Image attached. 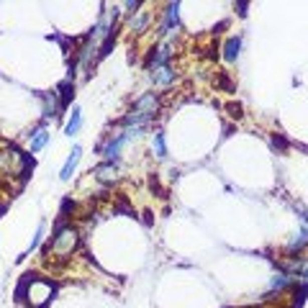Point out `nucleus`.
I'll list each match as a JSON object with an SVG mask.
<instances>
[{"instance_id": "obj_9", "label": "nucleus", "mask_w": 308, "mask_h": 308, "mask_svg": "<svg viewBox=\"0 0 308 308\" xmlns=\"http://www.w3.org/2000/svg\"><path fill=\"white\" fill-rule=\"evenodd\" d=\"M170 47H160L157 52H151V57H149V67L151 70H160V67H167V62H170Z\"/></svg>"}, {"instance_id": "obj_6", "label": "nucleus", "mask_w": 308, "mask_h": 308, "mask_svg": "<svg viewBox=\"0 0 308 308\" xmlns=\"http://www.w3.org/2000/svg\"><path fill=\"white\" fill-rule=\"evenodd\" d=\"M180 26V3H170L165 11V24H162V34H170Z\"/></svg>"}, {"instance_id": "obj_4", "label": "nucleus", "mask_w": 308, "mask_h": 308, "mask_svg": "<svg viewBox=\"0 0 308 308\" xmlns=\"http://www.w3.org/2000/svg\"><path fill=\"white\" fill-rule=\"evenodd\" d=\"M128 141H131V139L126 136V131H121V134H116V136L108 139V144L103 146V157H105V162H118L121 149H123Z\"/></svg>"}, {"instance_id": "obj_11", "label": "nucleus", "mask_w": 308, "mask_h": 308, "mask_svg": "<svg viewBox=\"0 0 308 308\" xmlns=\"http://www.w3.org/2000/svg\"><path fill=\"white\" fill-rule=\"evenodd\" d=\"M80 126H82V111H80V105H72V116H70L67 126H64V134L75 136L77 131H80Z\"/></svg>"}, {"instance_id": "obj_15", "label": "nucleus", "mask_w": 308, "mask_h": 308, "mask_svg": "<svg viewBox=\"0 0 308 308\" xmlns=\"http://www.w3.org/2000/svg\"><path fill=\"white\" fill-rule=\"evenodd\" d=\"M290 282H293V277H288V275H275L270 282V290H282V288H288Z\"/></svg>"}, {"instance_id": "obj_8", "label": "nucleus", "mask_w": 308, "mask_h": 308, "mask_svg": "<svg viewBox=\"0 0 308 308\" xmlns=\"http://www.w3.org/2000/svg\"><path fill=\"white\" fill-rule=\"evenodd\" d=\"M239 52H241V36H229L226 44H224V59L226 62H236Z\"/></svg>"}, {"instance_id": "obj_10", "label": "nucleus", "mask_w": 308, "mask_h": 308, "mask_svg": "<svg viewBox=\"0 0 308 308\" xmlns=\"http://www.w3.org/2000/svg\"><path fill=\"white\" fill-rule=\"evenodd\" d=\"M95 175H98V180H103V183H113L118 178V165L116 162H103L95 170Z\"/></svg>"}, {"instance_id": "obj_18", "label": "nucleus", "mask_w": 308, "mask_h": 308, "mask_svg": "<svg viewBox=\"0 0 308 308\" xmlns=\"http://www.w3.org/2000/svg\"><path fill=\"white\" fill-rule=\"evenodd\" d=\"M303 277H305V282H308V270H305V272H303Z\"/></svg>"}, {"instance_id": "obj_16", "label": "nucleus", "mask_w": 308, "mask_h": 308, "mask_svg": "<svg viewBox=\"0 0 308 308\" xmlns=\"http://www.w3.org/2000/svg\"><path fill=\"white\" fill-rule=\"evenodd\" d=\"M44 231H47V224H39V229H36V234H34V239H31V244H29V254L31 252H36L39 249V244H41V239H44Z\"/></svg>"}, {"instance_id": "obj_5", "label": "nucleus", "mask_w": 308, "mask_h": 308, "mask_svg": "<svg viewBox=\"0 0 308 308\" xmlns=\"http://www.w3.org/2000/svg\"><path fill=\"white\" fill-rule=\"evenodd\" d=\"M80 154H82V146L75 144L72 151H70V157H67V162H64V167H62V172H59V180H62V183H67V180L72 178V172H75V167H77V162H80Z\"/></svg>"}, {"instance_id": "obj_12", "label": "nucleus", "mask_w": 308, "mask_h": 308, "mask_svg": "<svg viewBox=\"0 0 308 308\" xmlns=\"http://www.w3.org/2000/svg\"><path fill=\"white\" fill-rule=\"evenodd\" d=\"M151 80H154V85L165 87V85H170V82L175 80V72H172V67L167 64V67H160V70H154V72H151Z\"/></svg>"}, {"instance_id": "obj_1", "label": "nucleus", "mask_w": 308, "mask_h": 308, "mask_svg": "<svg viewBox=\"0 0 308 308\" xmlns=\"http://www.w3.org/2000/svg\"><path fill=\"white\" fill-rule=\"evenodd\" d=\"M160 108V95L157 93H146L141 95L139 100H134V105H131V111L126 113V118L121 121L123 128H134V126H146L149 118H154V113H157Z\"/></svg>"}, {"instance_id": "obj_17", "label": "nucleus", "mask_w": 308, "mask_h": 308, "mask_svg": "<svg viewBox=\"0 0 308 308\" xmlns=\"http://www.w3.org/2000/svg\"><path fill=\"white\" fill-rule=\"evenodd\" d=\"M146 24H149V16L146 13H139L134 21H131V31H144Z\"/></svg>"}, {"instance_id": "obj_2", "label": "nucleus", "mask_w": 308, "mask_h": 308, "mask_svg": "<svg viewBox=\"0 0 308 308\" xmlns=\"http://www.w3.org/2000/svg\"><path fill=\"white\" fill-rule=\"evenodd\" d=\"M77 244H80L77 229H72V226H57V231H54V236L49 241V247L44 249V254H54L57 259H67V257H72Z\"/></svg>"}, {"instance_id": "obj_13", "label": "nucleus", "mask_w": 308, "mask_h": 308, "mask_svg": "<svg viewBox=\"0 0 308 308\" xmlns=\"http://www.w3.org/2000/svg\"><path fill=\"white\" fill-rule=\"evenodd\" d=\"M305 244H308V229H300V231L295 234V239L290 241V252H295V249L300 252Z\"/></svg>"}, {"instance_id": "obj_14", "label": "nucleus", "mask_w": 308, "mask_h": 308, "mask_svg": "<svg viewBox=\"0 0 308 308\" xmlns=\"http://www.w3.org/2000/svg\"><path fill=\"white\" fill-rule=\"evenodd\" d=\"M154 151H157V157H167V144H165V134H162V131L154 134Z\"/></svg>"}, {"instance_id": "obj_3", "label": "nucleus", "mask_w": 308, "mask_h": 308, "mask_svg": "<svg viewBox=\"0 0 308 308\" xmlns=\"http://www.w3.org/2000/svg\"><path fill=\"white\" fill-rule=\"evenodd\" d=\"M24 290H26V300H29L34 308H44V305L52 300V295H54V285H52L49 280L36 277V275H26L21 293H24Z\"/></svg>"}, {"instance_id": "obj_7", "label": "nucleus", "mask_w": 308, "mask_h": 308, "mask_svg": "<svg viewBox=\"0 0 308 308\" xmlns=\"http://www.w3.org/2000/svg\"><path fill=\"white\" fill-rule=\"evenodd\" d=\"M47 141H49V131H47V126H39L34 134L29 136V151H31V154L41 151L44 146H47Z\"/></svg>"}]
</instances>
